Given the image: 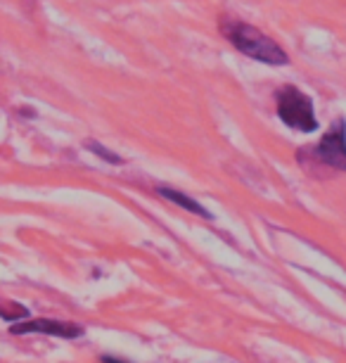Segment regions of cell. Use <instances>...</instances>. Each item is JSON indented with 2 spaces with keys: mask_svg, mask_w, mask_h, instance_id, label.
Segmentation results:
<instances>
[{
  "mask_svg": "<svg viewBox=\"0 0 346 363\" xmlns=\"http://www.w3.org/2000/svg\"><path fill=\"white\" fill-rule=\"evenodd\" d=\"M157 193H159L161 197H164V200L173 202V204H178V207L188 209V211H192V214H197V216L212 218V211L204 209L200 202L192 200V197H188L185 193H180V190H171V188H166V186H159V188H157Z\"/></svg>",
  "mask_w": 346,
  "mask_h": 363,
  "instance_id": "5b68a950",
  "label": "cell"
},
{
  "mask_svg": "<svg viewBox=\"0 0 346 363\" xmlns=\"http://www.w3.org/2000/svg\"><path fill=\"white\" fill-rule=\"evenodd\" d=\"M275 105H277V116L282 124H287L294 131L301 133H313L318 128L316 109L308 95H304L299 88L284 86L275 93Z\"/></svg>",
  "mask_w": 346,
  "mask_h": 363,
  "instance_id": "7a4b0ae2",
  "label": "cell"
},
{
  "mask_svg": "<svg viewBox=\"0 0 346 363\" xmlns=\"http://www.w3.org/2000/svg\"><path fill=\"white\" fill-rule=\"evenodd\" d=\"M311 155L325 167L335 171H346V121L337 119Z\"/></svg>",
  "mask_w": 346,
  "mask_h": 363,
  "instance_id": "3957f363",
  "label": "cell"
},
{
  "mask_svg": "<svg viewBox=\"0 0 346 363\" xmlns=\"http://www.w3.org/2000/svg\"><path fill=\"white\" fill-rule=\"evenodd\" d=\"M86 147L91 150L93 155L103 157V160H105L107 164H124V157H119L117 152H112V150H107L105 145H100V143H95V140H88V143H86Z\"/></svg>",
  "mask_w": 346,
  "mask_h": 363,
  "instance_id": "8992f818",
  "label": "cell"
},
{
  "mask_svg": "<svg viewBox=\"0 0 346 363\" xmlns=\"http://www.w3.org/2000/svg\"><path fill=\"white\" fill-rule=\"evenodd\" d=\"M103 363H126V361H121V359H112V356H103Z\"/></svg>",
  "mask_w": 346,
  "mask_h": 363,
  "instance_id": "52a82bcc",
  "label": "cell"
},
{
  "mask_svg": "<svg viewBox=\"0 0 346 363\" xmlns=\"http://www.w3.org/2000/svg\"><path fill=\"white\" fill-rule=\"evenodd\" d=\"M12 335H29V333H43L50 337H62V340H79L83 337V328L76 323H64V320L55 318H29L24 323L10 325Z\"/></svg>",
  "mask_w": 346,
  "mask_h": 363,
  "instance_id": "277c9868",
  "label": "cell"
},
{
  "mask_svg": "<svg viewBox=\"0 0 346 363\" xmlns=\"http://www.w3.org/2000/svg\"><path fill=\"white\" fill-rule=\"evenodd\" d=\"M221 33L242 55H247V57L256 60V62L275 65V67L289 62L287 52H284L273 38H268L266 33H261L259 29H256V26L244 24V22H240V19H235V17H230V15L221 17Z\"/></svg>",
  "mask_w": 346,
  "mask_h": 363,
  "instance_id": "6da1fadb",
  "label": "cell"
}]
</instances>
